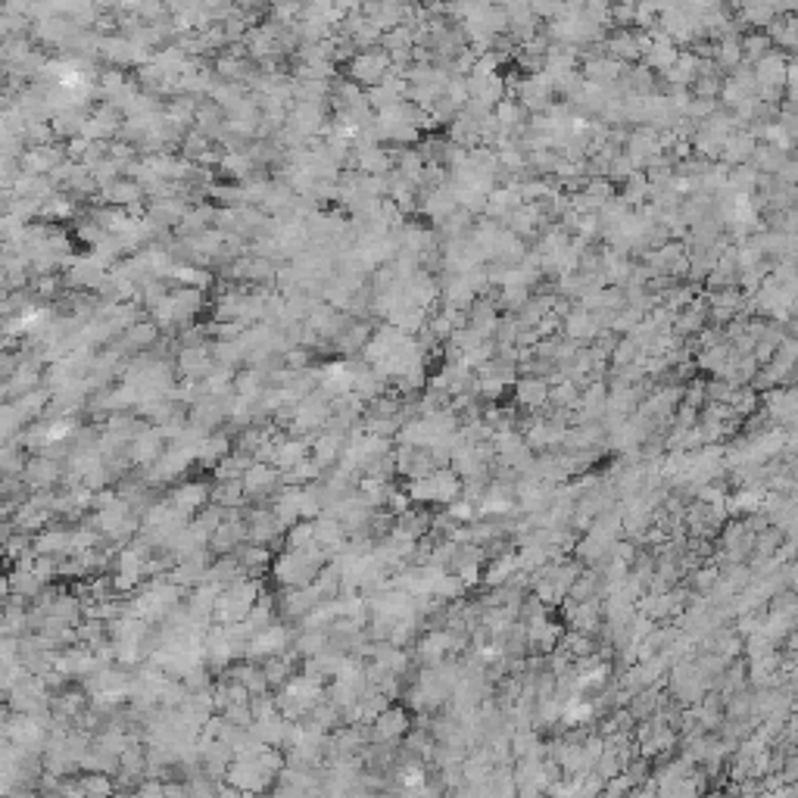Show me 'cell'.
I'll return each instance as SVG.
<instances>
[{
  "mask_svg": "<svg viewBox=\"0 0 798 798\" xmlns=\"http://www.w3.org/2000/svg\"><path fill=\"white\" fill-rule=\"evenodd\" d=\"M91 112H94V110H63V112H57V116L50 119L57 141L59 144H69V141H75V137H82L84 122H88Z\"/></svg>",
  "mask_w": 798,
  "mask_h": 798,
  "instance_id": "obj_25",
  "label": "cell"
},
{
  "mask_svg": "<svg viewBox=\"0 0 798 798\" xmlns=\"http://www.w3.org/2000/svg\"><path fill=\"white\" fill-rule=\"evenodd\" d=\"M767 48H770V35H749L746 41H742V53H746L749 59H764L767 57Z\"/></svg>",
  "mask_w": 798,
  "mask_h": 798,
  "instance_id": "obj_42",
  "label": "cell"
},
{
  "mask_svg": "<svg viewBox=\"0 0 798 798\" xmlns=\"http://www.w3.org/2000/svg\"><path fill=\"white\" fill-rule=\"evenodd\" d=\"M269 390V377H265V371L259 368H250V365H244L241 371H237L235 377V394L241 399H259Z\"/></svg>",
  "mask_w": 798,
  "mask_h": 798,
  "instance_id": "obj_32",
  "label": "cell"
},
{
  "mask_svg": "<svg viewBox=\"0 0 798 798\" xmlns=\"http://www.w3.org/2000/svg\"><path fill=\"white\" fill-rule=\"evenodd\" d=\"M347 440H350V437H341V434H334V430H322V434L312 440V452H309L312 462H315L324 474H328V471H334L337 462H341V456H343Z\"/></svg>",
  "mask_w": 798,
  "mask_h": 798,
  "instance_id": "obj_18",
  "label": "cell"
},
{
  "mask_svg": "<svg viewBox=\"0 0 798 798\" xmlns=\"http://www.w3.org/2000/svg\"><path fill=\"white\" fill-rule=\"evenodd\" d=\"M209 350L216 365H228V368H237V371L247 365V352H244L241 341H212Z\"/></svg>",
  "mask_w": 798,
  "mask_h": 798,
  "instance_id": "obj_33",
  "label": "cell"
},
{
  "mask_svg": "<svg viewBox=\"0 0 798 798\" xmlns=\"http://www.w3.org/2000/svg\"><path fill=\"white\" fill-rule=\"evenodd\" d=\"M122 125H125L122 112H116L110 103H97L94 112L88 116V122H84L82 137H88L91 144H94V141H110L112 144L119 137V131H122Z\"/></svg>",
  "mask_w": 798,
  "mask_h": 798,
  "instance_id": "obj_11",
  "label": "cell"
},
{
  "mask_svg": "<svg viewBox=\"0 0 798 798\" xmlns=\"http://www.w3.org/2000/svg\"><path fill=\"white\" fill-rule=\"evenodd\" d=\"M318 605H322V598H318V593L312 587L281 590V615H284V621H303V617L309 615L312 608H318Z\"/></svg>",
  "mask_w": 798,
  "mask_h": 798,
  "instance_id": "obj_20",
  "label": "cell"
},
{
  "mask_svg": "<svg viewBox=\"0 0 798 798\" xmlns=\"http://www.w3.org/2000/svg\"><path fill=\"white\" fill-rule=\"evenodd\" d=\"M197 110H200V97H191V94H178L172 100H165V119L175 125H182V129H194V119H197Z\"/></svg>",
  "mask_w": 798,
  "mask_h": 798,
  "instance_id": "obj_29",
  "label": "cell"
},
{
  "mask_svg": "<svg viewBox=\"0 0 798 798\" xmlns=\"http://www.w3.org/2000/svg\"><path fill=\"white\" fill-rule=\"evenodd\" d=\"M212 147H216V144H212L209 137L200 135L197 129H191L188 135H184V144H182V150H178V153H182L184 159H191V163H200V159H203Z\"/></svg>",
  "mask_w": 798,
  "mask_h": 798,
  "instance_id": "obj_38",
  "label": "cell"
},
{
  "mask_svg": "<svg viewBox=\"0 0 798 798\" xmlns=\"http://www.w3.org/2000/svg\"><path fill=\"white\" fill-rule=\"evenodd\" d=\"M284 487V471L275 465L256 462L250 468V474L244 477V490H247L250 502H262V499H275L278 490Z\"/></svg>",
  "mask_w": 798,
  "mask_h": 798,
  "instance_id": "obj_8",
  "label": "cell"
},
{
  "mask_svg": "<svg viewBox=\"0 0 798 798\" xmlns=\"http://www.w3.org/2000/svg\"><path fill=\"white\" fill-rule=\"evenodd\" d=\"M63 163H69V153H66V144H44V147H31L25 150L22 156V172H31V175H44L50 178L53 172Z\"/></svg>",
  "mask_w": 798,
  "mask_h": 798,
  "instance_id": "obj_12",
  "label": "cell"
},
{
  "mask_svg": "<svg viewBox=\"0 0 798 798\" xmlns=\"http://www.w3.org/2000/svg\"><path fill=\"white\" fill-rule=\"evenodd\" d=\"M212 502L222 505L225 511H241L247 509V490H244V481H225V483H212Z\"/></svg>",
  "mask_w": 798,
  "mask_h": 798,
  "instance_id": "obj_30",
  "label": "cell"
},
{
  "mask_svg": "<svg viewBox=\"0 0 798 798\" xmlns=\"http://www.w3.org/2000/svg\"><path fill=\"white\" fill-rule=\"evenodd\" d=\"M394 72V59H390L387 50L371 48V50H359L356 59L347 66V78H352L356 84H362L365 91L384 84V78Z\"/></svg>",
  "mask_w": 798,
  "mask_h": 798,
  "instance_id": "obj_4",
  "label": "cell"
},
{
  "mask_svg": "<svg viewBox=\"0 0 798 798\" xmlns=\"http://www.w3.org/2000/svg\"><path fill=\"white\" fill-rule=\"evenodd\" d=\"M82 789L84 798H112L116 795V780L110 774H82Z\"/></svg>",
  "mask_w": 798,
  "mask_h": 798,
  "instance_id": "obj_36",
  "label": "cell"
},
{
  "mask_svg": "<svg viewBox=\"0 0 798 798\" xmlns=\"http://www.w3.org/2000/svg\"><path fill=\"white\" fill-rule=\"evenodd\" d=\"M63 474H66L63 462H53L48 456H31L19 477H22L25 490L35 493V490H53L57 483H63Z\"/></svg>",
  "mask_w": 798,
  "mask_h": 798,
  "instance_id": "obj_9",
  "label": "cell"
},
{
  "mask_svg": "<svg viewBox=\"0 0 798 798\" xmlns=\"http://www.w3.org/2000/svg\"><path fill=\"white\" fill-rule=\"evenodd\" d=\"M259 172V165L253 163V156L247 150H231L222 156V165H218V178H228L235 184H244L247 178H253Z\"/></svg>",
  "mask_w": 798,
  "mask_h": 798,
  "instance_id": "obj_26",
  "label": "cell"
},
{
  "mask_svg": "<svg viewBox=\"0 0 798 798\" xmlns=\"http://www.w3.org/2000/svg\"><path fill=\"white\" fill-rule=\"evenodd\" d=\"M755 150H758L755 137H751L749 131L736 129L733 135H730L727 141H723L721 159H723V165H730V169H736V165H746L749 159L755 156Z\"/></svg>",
  "mask_w": 798,
  "mask_h": 798,
  "instance_id": "obj_23",
  "label": "cell"
},
{
  "mask_svg": "<svg viewBox=\"0 0 798 798\" xmlns=\"http://www.w3.org/2000/svg\"><path fill=\"white\" fill-rule=\"evenodd\" d=\"M262 583L256 577H247V581L235 583V587L222 590L216 602V624L228 627V624H237L244 617H250V611L256 608V602L262 598Z\"/></svg>",
  "mask_w": 798,
  "mask_h": 798,
  "instance_id": "obj_3",
  "label": "cell"
},
{
  "mask_svg": "<svg viewBox=\"0 0 798 798\" xmlns=\"http://www.w3.org/2000/svg\"><path fill=\"white\" fill-rule=\"evenodd\" d=\"M206 331H209V341H241L247 328L241 322H209Z\"/></svg>",
  "mask_w": 798,
  "mask_h": 798,
  "instance_id": "obj_41",
  "label": "cell"
},
{
  "mask_svg": "<svg viewBox=\"0 0 798 798\" xmlns=\"http://www.w3.org/2000/svg\"><path fill=\"white\" fill-rule=\"evenodd\" d=\"M405 493H409V499L415 505H449L458 502L465 493V483L462 477L456 474L452 468H437L434 474L428 477H418V481H409L405 483Z\"/></svg>",
  "mask_w": 798,
  "mask_h": 798,
  "instance_id": "obj_2",
  "label": "cell"
},
{
  "mask_svg": "<svg viewBox=\"0 0 798 798\" xmlns=\"http://www.w3.org/2000/svg\"><path fill=\"white\" fill-rule=\"evenodd\" d=\"M228 786L241 789L244 795H259L275 783V774L262 764V758H235L228 770Z\"/></svg>",
  "mask_w": 798,
  "mask_h": 798,
  "instance_id": "obj_5",
  "label": "cell"
},
{
  "mask_svg": "<svg viewBox=\"0 0 798 798\" xmlns=\"http://www.w3.org/2000/svg\"><path fill=\"white\" fill-rule=\"evenodd\" d=\"M284 362H288V368H294V371H306V368H312V350H306V347H297V350H290L288 356H284Z\"/></svg>",
  "mask_w": 798,
  "mask_h": 798,
  "instance_id": "obj_43",
  "label": "cell"
},
{
  "mask_svg": "<svg viewBox=\"0 0 798 798\" xmlns=\"http://www.w3.org/2000/svg\"><path fill=\"white\" fill-rule=\"evenodd\" d=\"M499 309H505V315H521L524 306L530 303V288H521V284H511V288H502L499 290Z\"/></svg>",
  "mask_w": 798,
  "mask_h": 798,
  "instance_id": "obj_35",
  "label": "cell"
},
{
  "mask_svg": "<svg viewBox=\"0 0 798 798\" xmlns=\"http://www.w3.org/2000/svg\"><path fill=\"white\" fill-rule=\"evenodd\" d=\"M244 97H247V91H244L241 84H235V82H222V78H218L216 88H212V94H209L212 103H218L225 112L235 110V106L241 103Z\"/></svg>",
  "mask_w": 798,
  "mask_h": 798,
  "instance_id": "obj_37",
  "label": "cell"
},
{
  "mask_svg": "<svg viewBox=\"0 0 798 798\" xmlns=\"http://www.w3.org/2000/svg\"><path fill=\"white\" fill-rule=\"evenodd\" d=\"M235 558L244 564V571H247L250 577H259L262 571H271V562H275L271 549L256 546V543H244V546L235 552Z\"/></svg>",
  "mask_w": 798,
  "mask_h": 798,
  "instance_id": "obj_31",
  "label": "cell"
},
{
  "mask_svg": "<svg viewBox=\"0 0 798 798\" xmlns=\"http://www.w3.org/2000/svg\"><path fill=\"white\" fill-rule=\"evenodd\" d=\"M231 447H235V443H231V437L225 434V430H216V434H209L203 443H200L197 465H200V468H212V471H216L218 462L231 456Z\"/></svg>",
  "mask_w": 798,
  "mask_h": 798,
  "instance_id": "obj_27",
  "label": "cell"
},
{
  "mask_svg": "<svg viewBox=\"0 0 798 798\" xmlns=\"http://www.w3.org/2000/svg\"><path fill=\"white\" fill-rule=\"evenodd\" d=\"M549 394H552V384L546 377L524 375L521 381H515V403L521 405L524 412H543L549 405Z\"/></svg>",
  "mask_w": 798,
  "mask_h": 798,
  "instance_id": "obj_17",
  "label": "cell"
},
{
  "mask_svg": "<svg viewBox=\"0 0 798 798\" xmlns=\"http://www.w3.org/2000/svg\"><path fill=\"white\" fill-rule=\"evenodd\" d=\"M256 465V456H253L250 449H231L228 458H222L218 462V468L212 471L216 474V483H225V481H244V477L250 474V468Z\"/></svg>",
  "mask_w": 798,
  "mask_h": 798,
  "instance_id": "obj_24",
  "label": "cell"
},
{
  "mask_svg": "<svg viewBox=\"0 0 798 798\" xmlns=\"http://www.w3.org/2000/svg\"><path fill=\"white\" fill-rule=\"evenodd\" d=\"M375 322H352L347 331H343L341 337H337L334 341V350L341 352V356H350V359H356V352L359 356H362V350L368 347V341L371 337H375Z\"/></svg>",
  "mask_w": 798,
  "mask_h": 798,
  "instance_id": "obj_22",
  "label": "cell"
},
{
  "mask_svg": "<svg viewBox=\"0 0 798 798\" xmlns=\"http://www.w3.org/2000/svg\"><path fill=\"white\" fill-rule=\"evenodd\" d=\"M225 680H235L241 683L247 693L256 698V696H265V689H269V680H265V670L262 664L256 661H241V664H231L228 670H225Z\"/></svg>",
  "mask_w": 798,
  "mask_h": 798,
  "instance_id": "obj_21",
  "label": "cell"
},
{
  "mask_svg": "<svg viewBox=\"0 0 798 798\" xmlns=\"http://www.w3.org/2000/svg\"><path fill=\"white\" fill-rule=\"evenodd\" d=\"M169 449V443H165V437L159 434V428H153V424H147V428L141 430V434L131 440L129 447V458L135 468H147V465L159 462L163 458V452Z\"/></svg>",
  "mask_w": 798,
  "mask_h": 798,
  "instance_id": "obj_13",
  "label": "cell"
},
{
  "mask_svg": "<svg viewBox=\"0 0 798 798\" xmlns=\"http://www.w3.org/2000/svg\"><path fill=\"white\" fill-rule=\"evenodd\" d=\"M297 652H284V655H275L269 658V661H262V670H265V680H269V689H284L290 680H294V670H297Z\"/></svg>",
  "mask_w": 798,
  "mask_h": 798,
  "instance_id": "obj_28",
  "label": "cell"
},
{
  "mask_svg": "<svg viewBox=\"0 0 798 798\" xmlns=\"http://www.w3.org/2000/svg\"><path fill=\"white\" fill-rule=\"evenodd\" d=\"M91 175H94V182H97L100 191H110L112 184L122 182V178H125V165H119L116 159H106V163H100V165H94V169H91Z\"/></svg>",
  "mask_w": 798,
  "mask_h": 798,
  "instance_id": "obj_40",
  "label": "cell"
},
{
  "mask_svg": "<svg viewBox=\"0 0 798 798\" xmlns=\"http://www.w3.org/2000/svg\"><path fill=\"white\" fill-rule=\"evenodd\" d=\"M640 356H643L640 343H636L634 337H621L615 352H611V368H627V365H636V362H640Z\"/></svg>",
  "mask_w": 798,
  "mask_h": 798,
  "instance_id": "obj_39",
  "label": "cell"
},
{
  "mask_svg": "<svg viewBox=\"0 0 798 798\" xmlns=\"http://www.w3.org/2000/svg\"><path fill=\"white\" fill-rule=\"evenodd\" d=\"M605 57L617 59V63L630 66L643 59V48H640V35L630 29H615L608 38H605Z\"/></svg>",
  "mask_w": 798,
  "mask_h": 798,
  "instance_id": "obj_19",
  "label": "cell"
},
{
  "mask_svg": "<svg viewBox=\"0 0 798 798\" xmlns=\"http://www.w3.org/2000/svg\"><path fill=\"white\" fill-rule=\"evenodd\" d=\"M209 343H203V347L178 350V356H175L178 381H206V377H209V371L216 368V359H212Z\"/></svg>",
  "mask_w": 798,
  "mask_h": 798,
  "instance_id": "obj_10",
  "label": "cell"
},
{
  "mask_svg": "<svg viewBox=\"0 0 798 798\" xmlns=\"http://www.w3.org/2000/svg\"><path fill=\"white\" fill-rule=\"evenodd\" d=\"M169 502L175 505V509L188 511V515L194 518L197 511H203L206 505L212 502V483H203V481H184V483H178V487L169 493Z\"/></svg>",
  "mask_w": 798,
  "mask_h": 798,
  "instance_id": "obj_16",
  "label": "cell"
},
{
  "mask_svg": "<svg viewBox=\"0 0 798 798\" xmlns=\"http://www.w3.org/2000/svg\"><path fill=\"white\" fill-rule=\"evenodd\" d=\"M331 562L328 552H290L281 549L278 558L271 562V581L278 583L281 590H303L312 587L315 577L322 574V568Z\"/></svg>",
  "mask_w": 798,
  "mask_h": 798,
  "instance_id": "obj_1",
  "label": "cell"
},
{
  "mask_svg": "<svg viewBox=\"0 0 798 798\" xmlns=\"http://www.w3.org/2000/svg\"><path fill=\"white\" fill-rule=\"evenodd\" d=\"M405 733H409V711L396 708V705H390L387 711H381V714L375 717V723H371V742L396 746L399 736H405Z\"/></svg>",
  "mask_w": 798,
  "mask_h": 798,
  "instance_id": "obj_14",
  "label": "cell"
},
{
  "mask_svg": "<svg viewBox=\"0 0 798 798\" xmlns=\"http://www.w3.org/2000/svg\"><path fill=\"white\" fill-rule=\"evenodd\" d=\"M88 147H91V141H88V137H75V141H69V144H66V153H69V159H72V163H82V159H84V153H88Z\"/></svg>",
  "mask_w": 798,
  "mask_h": 798,
  "instance_id": "obj_44",
  "label": "cell"
},
{
  "mask_svg": "<svg viewBox=\"0 0 798 798\" xmlns=\"http://www.w3.org/2000/svg\"><path fill=\"white\" fill-rule=\"evenodd\" d=\"M194 129L200 131V135H206L212 144H222V137L228 135V112L222 110L218 103H212L209 97L200 100V110H197V119H194Z\"/></svg>",
  "mask_w": 798,
  "mask_h": 798,
  "instance_id": "obj_15",
  "label": "cell"
},
{
  "mask_svg": "<svg viewBox=\"0 0 798 798\" xmlns=\"http://www.w3.org/2000/svg\"><path fill=\"white\" fill-rule=\"evenodd\" d=\"M247 524H250V543H256V546H278V543H284V536H288V528L281 524V518L275 515V509L271 505H253V509H247Z\"/></svg>",
  "mask_w": 798,
  "mask_h": 798,
  "instance_id": "obj_6",
  "label": "cell"
},
{
  "mask_svg": "<svg viewBox=\"0 0 798 798\" xmlns=\"http://www.w3.org/2000/svg\"><path fill=\"white\" fill-rule=\"evenodd\" d=\"M294 640L297 636L288 624H271L269 630H262V634L247 643V658L244 661H269L275 655H284V652L294 649Z\"/></svg>",
  "mask_w": 798,
  "mask_h": 798,
  "instance_id": "obj_7",
  "label": "cell"
},
{
  "mask_svg": "<svg viewBox=\"0 0 798 798\" xmlns=\"http://www.w3.org/2000/svg\"><path fill=\"white\" fill-rule=\"evenodd\" d=\"M742 57H746V53H742V44L736 41L733 35H727V38H723V41L714 48V63H717V69H721V72H727V69H740V66H742Z\"/></svg>",
  "mask_w": 798,
  "mask_h": 798,
  "instance_id": "obj_34",
  "label": "cell"
}]
</instances>
